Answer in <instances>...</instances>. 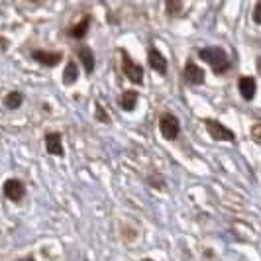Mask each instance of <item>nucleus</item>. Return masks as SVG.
<instances>
[{"label": "nucleus", "mask_w": 261, "mask_h": 261, "mask_svg": "<svg viewBox=\"0 0 261 261\" xmlns=\"http://www.w3.org/2000/svg\"><path fill=\"white\" fill-rule=\"evenodd\" d=\"M198 57H200L202 61H206V63L214 69L216 75H224V73L232 67L228 53L224 51L222 47H216V45H212V47H202V49L198 51Z\"/></svg>", "instance_id": "nucleus-1"}, {"label": "nucleus", "mask_w": 261, "mask_h": 261, "mask_svg": "<svg viewBox=\"0 0 261 261\" xmlns=\"http://www.w3.org/2000/svg\"><path fill=\"white\" fill-rule=\"evenodd\" d=\"M204 126L208 130V136L212 140H218V142H234L236 134L230 128H226L222 122L218 120H212V118H206L204 120Z\"/></svg>", "instance_id": "nucleus-2"}, {"label": "nucleus", "mask_w": 261, "mask_h": 261, "mask_svg": "<svg viewBox=\"0 0 261 261\" xmlns=\"http://www.w3.org/2000/svg\"><path fill=\"white\" fill-rule=\"evenodd\" d=\"M122 71H124V75H126V79L130 83L142 85V81H144V69H142L140 63H136L126 51H122Z\"/></svg>", "instance_id": "nucleus-3"}, {"label": "nucleus", "mask_w": 261, "mask_h": 261, "mask_svg": "<svg viewBox=\"0 0 261 261\" xmlns=\"http://www.w3.org/2000/svg\"><path fill=\"white\" fill-rule=\"evenodd\" d=\"M159 132H161V136L165 140H175L179 136V132H181V124H179L177 116H173L169 112L161 114V118H159Z\"/></svg>", "instance_id": "nucleus-4"}, {"label": "nucleus", "mask_w": 261, "mask_h": 261, "mask_svg": "<svg viewBox=\"0 0 261 261\" xmlns=\"http://www.w3.org/2000/svg\"><path fill=\"white\" fill-rule=\"evenodd\" d=\"M2 193L4 196L8 198V200H14V202H20L24 195H26V187L22 181H18V179H8L4 187H2Z\"/></svg>", "instance_id": "nucleus-5"}, {"label": "nucleus", "mask_w": 261, "mask_h": 261, "mask_svg": "<svg viewBox=\"0 0 261 261\" xmlns=\"http://www.w3.org/2000/svg\"><path fill=\"white\" fill-rule=\"evenodd\" d=\"M147 61H149V67H151L155 73H159V75H165V73H167V67H169L167 57H163V53L159 51V49L151 47V49L147 51Z\"/></svg>", "instance_id": "nucleus-6"}, {"label": "nucleus", "mask_w": 261, "mask_h": 261, "mask_svg": "<svg viewBox=\"0 0 261 261\" xmlns=\"http://www.w3.org/2000/svg\"><path fill=\"white\" fill-rule=\"evenodd\" d=\"M183 77H185V81H187L189 85L196 87V85H202V83H204V71L191 61V63H187V65H185Z\"/></svg>", "instance_id": "nucleus-7"}, {"label": "nucleus", "mask_w": 261, "mask_h": 261, "mask_svg": "<svg viewBox=\"0 0 261 261\" xmlns=\"http://www.w3.org/2000/svg\"><path fill=\"white\" fill-rule=\"evenodd\" d=\"M32 57L38 61V63H41V65L45 67H55L59 65V61H61V53L57 51H43V49H36V51L32 53Z\"/></svg>", "instance_id": "nucleus-8"}, {"label": "nucleus", "mask_w": 261, "mask_h": 261, "mask_svg": "<svg viewBox=\"0 0 261 261\" xmlns=\"http://www.w3.org/2000/svg\"><path fill=\"white\" fill-rule=\"evenodd\" d=\"M45 147L51 155H63V142H61V134L49 132L45 134Z\"/></svg>", "instance_id": "nucleus-9"}, {"label": "nucleus", "mask_w": 261, "mask_h": 261, "mask_svg": "<svg viewBox=\"0 0 261 261\" xmlns=\"http://www.w3.org/2000/svg\"><path fill=\"white\" fill-rule=\"evenodd\" d=\"M238 89H240V94H242V98H244V100H251V98L255 96V89H257L255 79L253 77H242L240 81H238Z\"/></svg>", "instance_id": "nucleus-10"}, {"label": "nucleus", "mask_w": 261, "mask_h": 261, "mask_svg": "<svg viewBox=\"0 0 261 261\" xmlns=\"http://www.w3.org/2000/svg\"><path fill=\"white\" fill-rule=\"evenodd\" d=\"M118 105L122 110H126V112H132L136 105H138V92L136 91H124L122 92V96H120V100H118Z\"/></svg>", "instance_id": "nucleus-11"}, {"label": "nucleus", "mask_w": 261, "mask_h": 261, "mask_svg": "<svg viewBox=\"0 0 261 261\" xmlns=\"http://www.w3.org/2000/svg\"><path fill=\"white\" fill-rule=\"evenodd\" d=\"M79 57H81V61H83V65H85V71L92 75V71H94V53H92L91 47H87V45H83L81 49H79Z\"/></svg>", "instance_id": "nucleus-12"}, {"label": "nucleus", "mask_w": 261, "mask_h": 261, "mask_svg": "<svg viewBox=\"0 0 261 261\" xmlns=\"http://www.w3.org/2000/svg\"><path fill=\"white\" fill-rule=\"evenodd\" d=\"M22 105H24V94H22V92L12 91L4 96V106H6L8 110H16V108H20Z\"/></svg>", "instance_id": "nucleus-13"}, {"label": "nucleus", "mask_w": 261, "mask_h": 261, "mask_svg": "<svg viewBox=\"0 0 261 261\" xmlns=\"http://www.w3.org/2000/svg\"><path fill=\"white\" fill-rule=\"evenodd\" d=\"M89 26H91V18H89V16H85V18L79 22L77 26L69 32V34H71V38L83 39L85 36H87V32H89Z\"/></svg>", "instance_id": "nucleus-14"}, {"label": "nucleus", "mask_w": 261, "mask_h": 261, "mask_svg": "<svg viewBox=\"0 0 261 261\" xmlns=\"http://www.w3.org/2000/svg\"><path fill=\"white\" fill-rule=\"evenodd\" d=\"M79 79V67L75 61H69L65 67V71H63V83L65 85H73V83H77Z\"/></svg>", "instance_id": "nucleus-15"}, {"label": "nucleus", "mask_w": 261, "mask_h": 261, "mask_svg": "<svg viewBox=\"0 0 261 261\" xmlns=\"http://www.w3.org/2000/svg\"><path fill=\"white\" fill-rule=\"evenodd\" d=\"M94 110H96V120H98V122H105V124L106 122H110V116L102 110V105H98V102H96Z\"/></svg>", "instance_id": "nucleus-16"}, {"label": "nucleus", "mask_w": 261, "mask_h": 261, "mask_svg": "<svg viewBox=\"0 0 261 261\" xmlns=\"http://www.w3.org/2000/svg\"><path fill=\"white\" fill-rule=\"evenodd\" d=\"M253 20H255V24H261V0L255 4V10H253Z\"/></svg>", "instance_id": "nucleus-17"}, {"label": "nucleus", "mask_w": 261, "mask_h": 261, "mask_svg": "<svg viewBox=\"0 0 261 261\" xmlns=\"http://www.w3.org/2000/svg\"><path fill=\"white\" fill-rule=\"evenodd\" d=\"M18 261H34L32 257H26V259H18Z\"/></svg>", "instance_id": "nucleus-18"}, {"label": "nucleus", "mask_w": 261, "mask_h": 261, "mask_svg": "<svg viewBox=\"0 0 261 261\" xmlns=\"http://www.w3.org/2000/svg\"><path fill=\"white\" fill-rule=\"evenodd\" d=\"M142 261H153V259H142Z\"/></svg>", "instance_id": "nucleus-19"}]
</instances>
